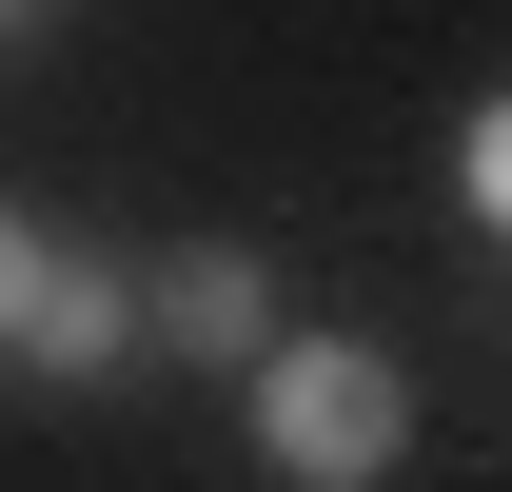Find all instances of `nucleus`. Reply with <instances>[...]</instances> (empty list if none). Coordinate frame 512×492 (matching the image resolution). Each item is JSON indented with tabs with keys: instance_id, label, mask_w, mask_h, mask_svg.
<instances>
[{
	"instance_id": "obj_1",
	"label": "nucleus",
	"mask_w": 512,
	"mask_h": 492,
	"mask_svg": "<svg viewBox=\"0 0 512 492\" xmlns=\"http://www.w3.org/2000/svg\"><path fill=\"white\" fill-rule=\"evenodd\" d=\"M256 453L296 492H375L394 453H414V374H394L375 335H276V355H256Z\"/></svg>"
},
{
	"instance_id": "obj_2",
	"label": "nucleus",
	"mask_w": 512,
	"mask_h": 492,
	"mask_svg": "<svg viewBox=\"0 0 512 492\" xmlns=\"http://www.w3.org/2000/svg\"><path fill=\"white\" fill-rule=\"evenodd\" d=\"M158 335H178V355H276V276H256L237 237H197V256H158Z\"/></svg>"
},
{
	"instance_id": "obj_3",
	"label": "nucleus",
	"mask_w": 512,
	"mask_h": 492,
	"mask_svg": "<svg viewBox=\"0 0 512 492\" xmlns=\"http://www.w3.org/2000/svg\"><path fill=\"white\" fill-rule=\"evenodd\" d=\"M20 355H40V374H119L138 355V276H119V256H60L40 315H20Z\"/></svg>"
},
{
	"instance_id": "obj_4",
	"label": "nucleus",
	"mask_w": 512,
	"mask_h": 492,
	"mask_svg": "<svg viewBox=\"0 0 512 492\" xmlns=\"http://www.w3.org/2000/svg\"><path fill=\"white\" fill-rule=\"evenodd\" d=\"M40 276H60V256H40L20 217H0V355H20V315H40Z\"/></svg>"
},
{
	"instance_id": "obj_5",
	"label": "nucleus",
	"mask_w": 512,
	"mask_h": 492,
	"mask_svg": "<svg viewBox=\"0 0 512 492\" xmlns=\"http://www.w3.org/2000/svg\"><path fill=\"white\" fill-rule=\"evenodd\" d=\"M453 178H473V217H512V99L473 119V158H453Z\"/></svg>"
},
{
	"instance_id": "obj_6",
	"label": "nucleus",
	"mask_w": 512,
	"mask_h": 492,
	"mask_svg": "<svg viewBox=\"0 0 512 492\" xmlns=\"http://www.w3.org/2000/svg\"><path fill=\"white\" fill-rule=\"evenodd\" d=\"M20 20H40V0H0V40H20Z\"/></svg>"
}]
</instances>
